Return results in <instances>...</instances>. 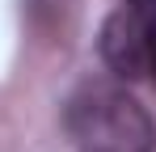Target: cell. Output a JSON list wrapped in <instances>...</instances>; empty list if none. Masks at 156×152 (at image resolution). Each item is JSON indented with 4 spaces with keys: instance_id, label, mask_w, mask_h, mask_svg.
I'll list each match as a JSON object with an SVG mask.
<instances>
[{
    "instance_id": "cell-1",
    "label": "cell",
    "mask_w": 156,
    "mask_h": 152,
    "mask_svg": "<svg viewBox=\"0 0 156 152\" xmlns=\"http://www.w3.org/2000/svg\"><path fill=\"white\" fill-rule=\"evenodd\" d=\"M72 139L84 152H152V118L118 85H89L68 106Z\"/></svg>"
},
{
    "instance_id": "cell-2",
    "label": "cell",
    "mask_w": 156,
    "mask_h": 152,
    "mask_svg": "<svg viewBox=\"0 0 156 152\" xmlns=\"http://www.w3.org/2000/svg\"><path fill=\"white\" fill-rule=\"evenodd\" d=\"M148 34H152V21H144L139 13H114L101 30V55L105 63L114 68L118 76H144L148 72Z\"/></svg>"
},
{
    "instance_id": "cell-3",
    "label": "cell",
    "mask_w": 156,
    "mask_h": 152,
    "mask_svg": "<svg viewBox=\"0 0 156 152\" xmlns=\"http://www.w3.org/2000/svg\"><path fill=\"white\" fill-rule=\"evenodd\" d=\"M127 9H131V13H139L144 21H156V0H131Z\"/></svg>"
}]
</instances>
